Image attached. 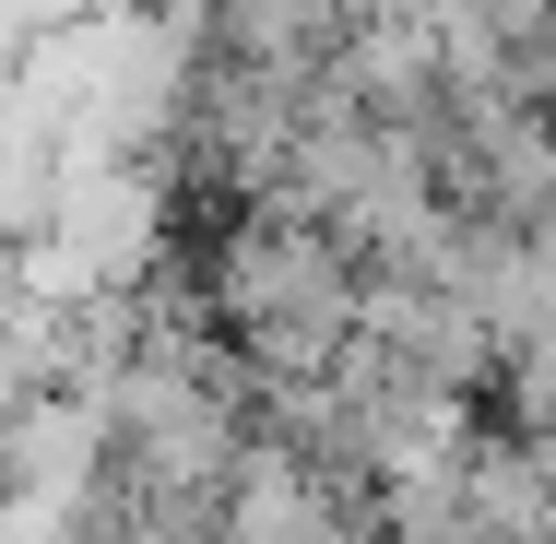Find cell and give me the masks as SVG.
<instances>
[{"label":"cell","instance_id":"obj_2","mask_svg":"<svg viewBox=\"0 0 556 544\" xmlns=\"http://www.w3.org/2000/svg\"><path fill=\"white\" fill-rule=\"evenodd\" d=\"M355 533H367V497L285 438H249L214 497V544H355Z\"/></svg>","mask_w":556,"mask_h":544},{"label":"cell","instance_id":"obj_1","mask_svg":"<svg viewBox=\"0 0 556 544\" xmlns=\"http://www.w3.org/2000/svg\"><path fill=\"white\" fill-rule=\"evenodd\" d=\"M355 249H343L332 225L308 214H237L214 237V308L225 343H237V367H249V391H308V379H332V355L355 343Z\"/></svg>","mask_w":556,"mask_h":544}]
</instances>
